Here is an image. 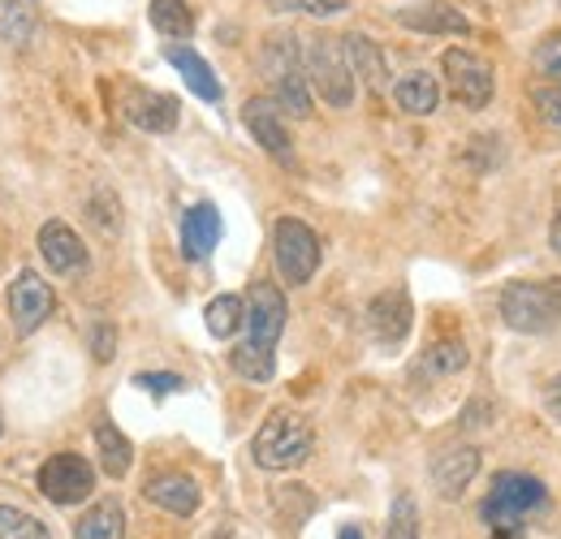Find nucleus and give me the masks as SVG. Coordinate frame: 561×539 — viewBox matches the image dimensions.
Returning a JSON list of instances; mask_svg holds the SVG:
<instances>
[{
    "instance_id": "nucleus-37",
    "label": "nucleus",
    "mask_w": 561,
    "mask_h": 539,
    "mask_svg": "<svg viewBox=\"0 0 561 539\" xmlns=\"http://www.w3.org/2000/svg\"><path fill=\"white\" fill-rule=\"evenodd\" d=\"M337 539H363V531H358V527H342V531H337Z\"/></svg>"
},
{
    "instance_id": "nucleus-25",
    "label": "nucleus",
    "mask_w": 561,
    "mask_h": 539,
    "mask_svg": "<svg viewBox=\"0 0 561 539\" xmlns=\"http://www.w3.org/2000/svg\"><path fill=\"white\" fill-rule=\"evenodd\" d=\"M147 18H151V26L164 39H186L195 31V13H191L186 0H151L147 4Z\"/></svg>"
},
{
    "instance_id": "nucleus-30",
    "label": "nucleus",
    "mask_w": 561,
    "mask_h": 539,
    "mask_svg": "<svg viewBox=\"0 0 561 539\" xmlns=\"http://www.w3.org/2000/svg\"><path fill=\"white\" fill-rule=\"evenodd\" d=\"M531 104H536L540 122L561 138V82H545V87H536V91H531Z\"/></svg>"
},
{
    "instance_id": "nucleus-10",
    "label": "nucleus",
    "mask_w": 561,
    "mask_h": 539,
    "mask_svg": "<svg viewBox=\"0 0 561 539\" xmlns=\"http://www.w3.org/2000/svg\"><path fill=\"white\" fill-rule=\"evenodd\" d=\"M4 302H9V320H13V329H18L22 337H31V333L53 316V307H57L53 285L31 268L13 276V285H9V294H4Z\"/></svg>"
},
{
    "instance_id": "nucleus-3",
    "label": "nucleus",
    "mask_w": 561,
    "mask_h": 539,
    "mask_svg": "<svg viewBox=\"0 0 561 539\" xmlns=\"http://www.w3.org/2000/svg\"><path fill=\"white\" fill-rule=\"evenodd\" d=\"M311 449H316V432L294 410H273L260 423L255 445H251L255 467H264V471H294V467H302L311 458Z\"/></svg>"
},
{
    "instance_id": "nucleus-4",
    "label": "nucleus",
    "mask_w": 561,
    "mask_h": 539,
    "mask_svg": "<svg viewBox=\"0 0 561 539\" xmlns=\"http://www.w3.org/2000/svg\"><path fill=\"white\" fill-rule=\"evenodd\" d=\"M260 69L268 78L273 104L289 117H311V82L302 69V48L289 35H273L260 53Z\"/></svg>"
},
{
    "instance_id": "nucleus-15",
    "label": "nucleus",
    "mask_w": 561,
    "mask_h": 539,
    "mask_svg": "<svg viewBox=\"0 0 561 539\" xmlns=\"http://www.w3.org/2000/svg\"><path fill=\"white\" fill-rule=\"evenodd\" d=\"M242 122H247V130L255 135V142L268 151V156H277V160H294V142H289V130H285V122H280V108L273 100H247V108H242Z\"/></svg>"
},
{
    "instance_id": "nucleus-12",
    "label": "nucleus",
    "mask_w": 561,
    "mask_h": 539,
    "mask_svg": "<svg viewBox=\"0 0 561 539\" xmlns=\"http://www.w3.org/2000/svg\"><path fill=\"white\" fill-rule=\"evenodd\" d=\"M393 22L415 35H471V22L449 0H415V4L398 9Z\"/></svg>"
},
{
    "instance_id": "nucleus-31",
    "label": "nucleus",
    "mask_w": 561,
    "mask_h": 539,
    "mask_svg": "<svg viewBox=\"0 0 561 539\" xmlns=\"http://www.w3.org/2000/svg\"><path fill=\"white\" fill-rule=\"evenodd\" d=\"M531 66L540 69L545 78H553V82H561V31H553V35H545V39L536 44V53H531Z\"/></svg>"
},
{
    "instance_id": "nucleus-38",
    "label": "nucleus",
    "mask_w": 561,
    "mask_h": 539,
    "mask_svg": "<svg viewBox=\"0 0 561 539\" xmlns=\"http://www.w3.org/2000/svg\"><path fill=\"white\" fill-rule=\"evenodd\" d=\"M558 302H561V285H558Z\"/></svg>"
},
{
    "instance_id": "nucleus-32",
    "label": "nucleus",
    "mask_w": 561,
    "mask_h": 539,
    "mask_svg": "<svg viewBox=\"0 0 561 539\" xmlns=\"http://www.w3.org/2000/svg\"><path fill=\"white\" fill-rule=\"evenodd\" d=\"M351 0H273V9L280 13H307V18H337L346 13Z\"/></svg>"
},
{
    "instance_id": "nucleus-29",
    "label": "nucleus",
    "mask_w": 561,
    "mask_h": 539,
    "mask_svg": "<svg viewBox=\"0 0 561 539\" xmlns=\"http://www.w3.org/2000/svg\"><path fill=\"white\" fill-rule=\"evenodd\" d=\"M389 539H420V505L411 492H402L389 509Z\"/></svg>"
},
{
    "instance_id": "nucleus-2",
    "label": "nucleus",
    "mask_w": 561,
    "mask_h": 539,
    "mask_svg": "<svg viewBox=\"0 0 561 539\" xmlns=\"http://www.w3.org/2000/svg\"><path fill=\"white\" fill-rule=\"evenodd\" d=\"M545 509H549V488L536 474L501 471L480 505V518L492 531V539H518L527 531V523Z\"/></svg>"
},
{
    "instance_id": "nucleus-16",
    "label": "nucleus",
    "mask_w": 561,
    "mask_h": 539,
    "mask_svg": "<svg viewBox=\"0 0 561 539\" xmlns=\"http://www.w3.org/2000/svg\"><path fill=\"white\" fill-rule=\"evenodd\" d=\"M367 324L380 345H398V341L411 333V298L402 289H385L371 298L367 307Z\"/></svg>"
},
{
    "instance_id": "nucleus-34",
    "label": "nucleus",
    "mask_w": 561,
    "mask_h": 539,
    "mask_svg": "<svg viewBox=\"0 0 561 539\" xmlns=\"http://www.w3.org/2000/svg\"><path fill=\"white\" fill-rule=\"evenodd\" d=\"M91 354H95L100 363H108V358L117 354V329H113V324H95V329H91Z\"/></svg>"
},
{
    "instance_id": "nucleus-11",
    "label": "nucleus",
    "mask_w": 561,
    "mask_h": 539,
    "mask_svg": "<svg viewBox=\"0 0 561 539\" xmlns=\"http://www.w3.org/2000/svg\"><path fill=\"white\" fill-rule=\"evenodd\" d=\"M39 255H44V264L57 272V276H82L87 264H91L82 238L73 233L66 220H48L39 229Z\"/></svg>"
},
{
    "instance_id": "nucleus-13",
    "label": "nucleus",
    "mask_w": 561,
    "mask_h": 539,
    "mask_svg": "<svg viewBox=\"0 0 561 539\" xmlns=\"http://www.w3.org/2000/svg\"><path fill=\"white\" fill-rule=\"evenodd\" d=\"M476 474H480V449H471V445H454L432 458V488L445 501H458L476 483Z\"/></svg>"
},
{
    "instance_id": "nucleus-17",
    "label": "nucleus",
    "mask_w": 561,
    "mask_h": 539,
    "mask_svg": "<svg viewBox=\"0 0 561 539\" xmlns=\"http://www.w3.org/2000/svg\"><path fill=\"white\" fill-rule=\"evenodd\" d=\"M142 496L151 501V505H160V509H169V514H178V518H191L195 509H199V483L191 479V474H156L147 488H142Z\"/></svg>"
},
{
    "instance_id": "nucleus-6",
    "label": "nucleus",
    "mask_w": 561,
    "mask_h": 539,
    "mask_svg": "<svg viewBox=\"0 0 561 539\" xmlns=\"http://www.w3.org/2000/svg\"><path fill=\"white\" fill-rule=\"evenodd\" d=\"M501 324L514 329V333H549L561 320V302H558V285H536V280H510L501 289Z\"/></svg>"
},
{
    "instance_id": "nucleus-14",
    "label": "nucleus",
    "mask_w": 561,
    "mask_h": 539,
    "mask_svg": "<svg viewBox=\"0 0 561 539\" xmlns=\"http://www.w3.org/2000/svg\"><path fill=\"white\" fill-rule=\"evenodd\" d=\"M122 113H126L139 130H151V135H164V130L178 126V100L164 95V91H147V87H126Z\"/></svg>"
},
{
    "instance_id": "nucleus-19",
    "label": "nucleus",
    "mask_w": 561,
    "mask_h": 539,
    "mask_svg": "<svg viewBox=\"0 0 561 539\" xmlns=\"http://www.w3.org/2000/svg\"><path fill=\"white\" fill-rule=\"evenodd\" d=\"M393 104L407 117H432L440 108V82L427 69H411V73H402L393 82Z\"/></svg>"
},
{
    "instance_id": "nucleus-27",
    "label": "nucleus",
    "mask_w": 561,
    "mask_h": 539,
    "mask_svg": "<svg viewBox=\"0 0 561 539\" xmlns=\"http://www.w3.org/2000/svg\"><path fill=\"white\" fill-rule=\"evenodd\" d=\"M467 367V345L462 341H436L427 345V354L420 358V371L432 380H445V376H458Z\"/></svg>"
},
{
    "instance_id": "nucleus-9",
    "label": "nucleus",
    "mask_w": 561,
    "mask_h": 539,
    "mask_svg": "<svg viewBox=\"0 0 561 539\" xmlns=\"http://www.w3.org/2000/svg\"><path fill=\"white\" fill-rule=\"evenodd\" d=\"M39 492L53 501V505H82L91 492H95V471L87 458L78 454H57L39 467Z\"/></svg>"
},
{
    "instance_id": "nucleus-36",
    "label": "nucleus",
    "mask_w": 561,
    "mask_h": 539,
    "mask_svg": "<svg viewBox=\"0 0 561 539\" xmlns=\"http://www.w3.org/2000/svg\"><path fill=\"white\" fill-rule=\"evenodd\" d=\"M549 242H553V255L561 260V211H558V220H553V229H549Z\"/></svg>"
},
{
    "instance_id": "nucleus-33",
    "label": "nucleus",
    "mask_w": 561,
    "mask_h": 539,
    "mask_svg": "<svg viewBox=\"0 0 561 539\" xmlns=\"http://www.w3.org/2000/svg\"><path fill=\"white\" fill-rule=\"evenodd\" d=\"M135 385L147 393H182L186 389V380L178 371H142V376H135Z\"/></svg>"
},
{
    "instance_id": "nucleus-22",
    "label": "nucleus",
    "mask_w": 561,
    "mask_h": 539,
    "mask_svg": "<svg viewBox=\"0 0 561 539\" xmlns=\"http://www.w3.org/2000/svg\"><path fill=\"white\" fill-rule=\"evenodd\" d=\"M73 539H126V509H122V501H117V496L95 501V505L82 514Z\"/></svg>"
},
{
    "instance_id": "nucleus-18",
    "label": "nucleus",
    "mask_w": 561,
    "mask_h": 539,
    "mask_svg": "<svg viewBox=\"0 0 561 539\" xmlns=\"http://www.w3.org/2000/svg\"><path fill=\"white\" fill-rule=\"evenodd\" d=\"M220 242V211L211 203H195L182 216V255L186 260H208Z\"/></svg>"
},
{
    "instance_id": "nucleus-7",
    "label": "nucleus",
    "mask_w": 561,
    "mask_h": 539,
    "mask_svg": "<svg viewBox=\"0 0 561 539\" xmlns=\"http://www.w3.org/2000/svg\"><path fill=\"white\" fill-rule=\"evenodd\" d=\"M320 238L311 225H302L298 216H280L273 225V260L277 272L289 285H307L316 272H320Z\"/></svg>"
},
{
    "instance_id": "nucleus-21",
    "label": "nucleus",
    "mask_w": 561,
    "mask_h": 539,
    "mask_svg": "<svg viewBox=\"0 0 561 539\" xmlns=\"http://www.w3.org/2000/svg\"><path fill=\"white\" fill-rule=\"evenodd\" d=\"M346 57H351L354 78H358L367 91H385V87H389L385 53H380V48H376L367 35H358V31H351V35H346Z\"/></svg>"
},
{
    "instance_id": "nucleus-5",
    "label": "nucleus",
    "mask_w": 561,
    "mask_h": 539,
    "mask_svg": "<svg viewBox=\"0 0 561 539\" xmlns=\"http://www.w3.org/2000/svg\"><path fill=\"white\" fill-rule=\"evenodd\" d=\"M302 69H307V82L311 91L333 104V108H351L354 104V69L346 57V39L337 35H311L302 44Z\"/></svg>"
},
{
    "instance_id": "nucleus-8",
    "label": "nucleus",
    "mask_w": 561,
    "mask_h": 539,
    "mask_svg": "<svg viewBox=\"0 0 561 539\" xmlns=\"http://www.w3.org/2000/svg\"><path fill=\"white\" fill-rule=\"evenodd\" d=\"M440 69H445L449 95H454L462 108L480 113V108L492 104V69L484 57H476V53H467V48H445Z\"/></svg>"
},
{
    "instance_id": "nucleus-23",
    "label": "nucleus",
    "mask_w": 561,
    "mask_h": 539,
    "mask_svg": "<svg viewBox=\"0 0 561 539\" xmlns=\"http://www.w3.org/2000/svg\"><path fill=\"white\" fill-rule=\"evenodd\" d=\"M95 454H100V467H104L108 479H122V474L130 471V462H135L130 436L117 432V423H108V418L95 423Z\"/></svg>"
},
{
    "instance_id": "nucleus-28",
    "label": "nucleus",
    "mask_w": 561,
    "mask_h": 539,
    "mask_svg": "<svg viewBox=\"0 0 561 539\" xmlns=\"http://www.w3.org/2000/svg\"><path fill=\"white\" fill-rule=\"evenodd\" d=\"M0 539H53L48 527L26 514V509H13V505H0Z\"/></svg>"
},
{
    "instance_id": "nucleus-35",
    "label": "nucleus",
    "mask_w": 561,
    "mask_h": 539,
    "mask_svg": "<svg viewBox=\"0 0 561 539\" xmlns=\"http://www.w3.org/2000/svg\"><path fill=\"white\" fill-rule=\"evenodd\" d=\"M545 410L561 423V376H553V380L545 385Z\"/></svg>"
},
{
    "instance_id": "nucleus-24",
    "label": "nucleus",
    "mask_w": 561,
    "mask_h": 539,
    "mask_svg": "<svg viewBox=\"0 0 561 539\" xmlns=\"http://www.w3.org/2000/svg\"><path fill=\"white\" fill-rule=\"evenodd\" d=\"M39 26V0H0V39L26 44Z\"/></svg>"
},
{
    "instance_id": "nucleus-1",
    "label": "nucleus",
    "mask_w": 561,
    "mask_h": 539,
    "mask_svg": "<svg viewBox=\"0 0 561 539\" xmlns=\"http://www.w3.org/2000/svg\"><path fill=\"white\" fill-rule=\"evenodd\" d=\"M247 337L229 354L233 371L251 385H268L277 376V341L285 333V294L273 280H255L247 289Z\"/></svg>"
},
{
    "instance_id": "nucleus-26",
    "label": "nucleus",
    "mask_w": 561,
    "mask_h": 539,
    "mask_svg": "<svg viewBox=\"0 0 561 539\" xmlns=\"http://www.w3.org/2000/svg\"><path fill=\"white\" fill-rule=\"evenodd\" d=\"M242 320H247V298H238V294H216L208 302V311H204V324H208L211 337H233L238 329H242Z\"/></svg>"
},
{
    "instance_id": "nucleus-20",
    "label": "nucleus",
    "mask_w": 561,
    "mask_h": 539,
    "mask_svg": "<svg viewBox=\"0 0 561 539\" xmlns=\"http://www.w3.org/2000/svg\"><path fill=\"white\" fill-rule=\"evenodd\" d=\"M164 57H169V66L186 78V87H191L199 100L220 104V78L211 73V66L195 53V48H186V44H169V48H164Z\"/></svg>"
}]
</instances>
